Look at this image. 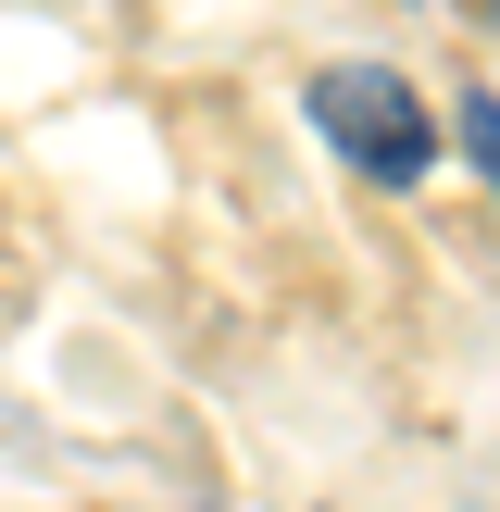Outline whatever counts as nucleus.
Here are the masks:
<instances>
[{
	"label": "nucleus",
	"instance_id": "nucleus-1",
	"mask_svg": "<svg viewBox=\"0 0 500 512\" xmlns=\"http://www.w3.org/2000/svg\"><path fill=\"white\" fill-rule=\"evenodd\" d=\"M313 125H325V150H338L350 175H375V188H425V163H438V113H425L388 63H325L313 75Z\"/></svg>",
	"mask_w": 500,
	"mask_h": 512
},
{
	"label": "nucleus",
	"instance_id": "nucleus-3",
	"mask_svg": "<svg viewBox=\"0 0 500 512\" xmlns=\"http://www.w3.org/2000/svg\"><path fill=\"white\" fill-rule=\"evenodd\" d=\"M475 13H500V0H475Z\"/></svg>",
	"mask_w": 500,
	"mask_h": 512
},
{
	"label": "nucleus",
	"instance_id": "nucleus-2",
	"mask_svg": "<svg viewBox=\"0 0 500 512\" xmlns=\"http://www.w3.org/2000/svg\"><path fill=\"white\" fill-rule=\"evenodd\" d=\"M450 125H463L475 175H488V188H500V100H488V88H463V100H450Z\"/></svg>",
	"mask_w": 500,
	"mask_h": 512
}]
</instances>
